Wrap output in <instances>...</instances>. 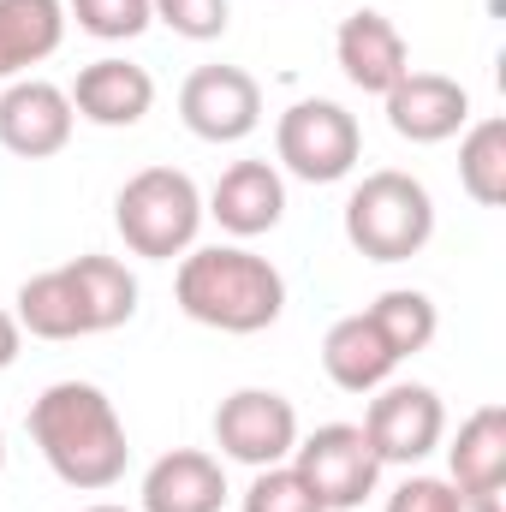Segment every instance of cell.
I'll return each mask as SVG.
<instances>
[{
  "instance_id": "cell-1",
  "label": "cell",
  "mask_w": 506,
  "mask_h": 512,
  "mask_svg": "<svg viewBox=\"0 0 506 512\" xmlns=\"http://www.w3.org/2000/svg\"><path fill=\"white\" fill-rule=\"evenodd\" d=\"M30 441L66 489H114L126 477V423L96 382H54L30 405Z\"/></svg>"
},
{
  "instance_id": "cell-2",
  "label": "cell",
  "mask_w": 506,
  "mask_h": 512,
  "mask_svg": "<svg viewBox=\"0 0 506 512\" xmlns=\"http://www.w3.org/2000/svg\"><path fill=\"white\" fill-rule=\"evenodd\" d=\"M173 298L191 322L221 328V334H262L286 310V280L268 256L245 245H209V251L179 256Z\"/></svg>"
},
{
  "instance_id": "cell-3",
  "label": "cell",
  "mask_w": 506,
  "mask_h": 512,
  "mask_svg": "<svg viewBox=\"0 0 506 512\" xmlns=\"http://www.w3.org/2000/svg\"><path fill=\"white\" fill-rule=\"evenodd\" d=\"M114 221H120V239L149 262H173L197 245V227H203V191L191 173L179 167H143L131 173L114 197Z\"/></svg>"
},
{
  "instance_id": "cell-4",
  "label": "cell",
  "mask_w": 506,
  "mask_h": 512,
  "mask_svg": "<svg viewBox=\"0 0 506 512\" xmlns=\"http://www.w3.org/2000/svg\"><path fill=\"white\" fill-rule=\"evenodd\" d=\"M346 239L370 262H411L435 239V197L411 173L381 167L346 197Z\"/></svg>"
},
{
  "instance_id": "cell-5",
  "label": "cell",
  "mask_w": 506,
  "mask_h": 512,
  "mask_svg": "<svg viewBox=\"0 0 506 512\" xmlns=\"http://www.w3.org/2000/svg\"><path fill=\"white\" fill-rule=\"evenodd\" d=\"M274 155L286 161V173H298L304 185H334L358 167L364 155V131L340 102H298L280 114L274 126Z\"/></svg>"
},
{
  "instance_id": "cell-6",
  "label": "cell",
  "mask_w": 506,
  "mask_h": 512,
  "mask_svg": "<svg viewBox=\"0 0 506 512\" xmlns=\"http://www.w3.org/2000/svg\"><path fill=\"white\" fill-rule=\"evenodd\" d=\"M292 471L316 489V501L328 512H352L376 495L381 459L358 423H322L316 435L292 447Z\"/></svg>"
},
{
  "instance_id": "cell-7",
  "label": "cell",
  "mask_w": 506,
  "mask_h": 512,
  "mask_svg": "<svg viewBox=\"0 0 506 512\" xmlns=\"http://www.w3.org/2000/svg\"><path fill=\"white\" fill-rule=\"evenodd\" d=\"M215 447L251 471L268 465H286L292 447H298V411L292 399H280L274 387H239L221 399L215 411Z\"/></svg>"
},
{
  "instance_id": "cell-8",
  "label": "cell",
  "mask_w": 506,
  "mask_h": 512,
  "mask_svg": "<svg viewBox=\"0 0 506 512\" xmlns=\"http://www.w3.org/2000/svg\"><path fill=\"white\" fill-rule=\"evenodd\" d=\"M370 435L381 465H417L441 447V429H447V411H441V393L423 382H399L381 387L358 423Z\"/></svg>"
},
{
  "instance_id": "cell-9",
  "label": "cell",
  "mask_w": 506,
  "mask_h": 512,
  "mask_svg": "<svg viewBox=\"0 0 506 512\" xmlns=\"http://www.w3.org/2000/svg\"><path fill=\"white\" fill-rule=\"evenodd\" d=\"M179 120L203 143H239L262 126V90L245 66H197L179 84Z\"/></svg>"
},
{
  "instance_id": "cell-10",
  "label": "cell",
  "mask_w": 506,
  "mask_h": 512,
  "mask_svg": "<svg viewBox=\"0 0 506 512\" xmlns=\"http://www.w3.org/2000/svg\"><path fill=\"white\" fill-rule=\"evenodd\" d=\"M72 96L48 78H18L0 96V149L24 155V161H48L72 143Z\"/></svg>"
},
{
  "instance_id": "cell-11",
  "label": "cell",
  "mask_w": 506,
  "mask_h": 512,
  "mask_svg": "<svg viewBox=\"0 0 506 512\" xmlns=\"http://www.w3.org/2000/svg\"><path fill=\"white\" fill-rule=\"evenodd\" d=\"M465 120H471V96H465V84H453L441 72H405L387 90V126L405 143H447Z\"/></svg>"
},
{
  "instance_id": "cell-12",
  "label": "cell",
  "mask_w": 506,
  "mask_h": 512,
  "mask_svg": "<svg viewBox=\"0 0 506 512\" xmlns=\"http://www.w3.org/2000/svg\"><path fill=\"white\" fill-rule=\"evenodd\" d=\"M334 54H340V72L364 90V96H387L405 72H411V48L399 36V24L387 12H352L334 36Z\"/></svg>"
},
{
  "instance_id": "cell-13",
  "label": "cell",
  "mask_w": 506,
  "mask_h": 512,
  "mask_svg": "<svg viewBox=\"0 0 506 512\" xmlns=\"http://www.w3.org/2000/svg\"><path fill=\"white\" fill-rule=\"evenodd\" d=\"M221 221V233L233 239H256V233H274L280 215H286V179L268 167V161H233L215 191H209V209Z\"/></svg>"
},
{
  "instance_id": "cell-14",
  "label": "cell",
  "mask_w": 506,
  "mask_h": 512,
  "mask_svg": "<svg viewBox=\"0 0 506 512\" xmlns=\"http://www.w3.org/2000/svg\"><path fill=\"white\" fill-rule=\"evenodd\" d=\"M227 471L203 447H173L143 471V512H221Z\"/></svg>"
},
{
  "instance_id": "cell-15",
  "label": "cell",
  "mask_w": 506,
  "mask_h": 512,
  "mask_svg": "<svg viewBox=\"0 0 506 512\" xmlns=\"http://www.w3.org/2000/svg\"><path fill=\"white\" fill-rule=\"evenodd\" d=\"M66 96H72V114H84L90 126L120 131V126H137L155 108V78L143 66H131V60H90Z\"/></svg>"
},
{
  "instance_id": "cell-16",
  "label": "cell",
  "mask_w": 506,
  "mask_h": 512,
  "mask_svg": "<svg viewBox=\"0 0 506 512\" xmlns=\"http://www.w3.org/2000/svg\"><path fill=\"white\" fill-rule=\"evenodd\" d=\"M322 370H328V382L340 387V393H376L387 387V376L399 370V358H393V346L381 340V328L358 310V316H340L334 328H328V340H322Z\"/></svg>"
},
{
  "instance_id": "cell-17",
  "label": "cell",
  "mask_w": 506,
  "mask_h": 512,
  "mask_svg": "<svg viewBox=\"0 0 506 512\" xmlns=\"http://www.w3.org/2000/svg\"><path fill=\"white\" fill-rule=\"evenodd\" d=\"M453 489L459 495H501L506 489V411L483 405L459 423V441L447 447Z\"/></svg>"
},
{
  "instance_id": "cell-18",
  "label": "cell",
  "mask_w": 506,
  "mask_h": 512,
  "mask_svg": "<svg viewBox=\"0 0 506 512\" xmlns=\"http://www.w3.org/2000/svg\"><path fill=\"white\" fill-rule=\"evenodd\" d=\"M66 274L78 286L90 334H108V328H120V322L137 316V274L120 256H78V262H66Z\"/></svg>"
},
{
  "instance_id": "cell-19",
  "label": "cell",
  "mask_w": 506,
  "mask_h": 512,
  "mask_svg": "<svg viewBox=\"0 0 506 512\" xmlns=\"http://www.w3.org/2000/svg\"><path fill=\"white\" fill-rule=\"evenodd\" d=\"M66 36L60 0H0V78L48 60Z\"/></svg>"
},
{
  "instance_id": "cell-20",
  "label": "cell",
  "mask_w": 506,
  "mask_h": 512,
  "mask_svg": "<svg viewBox=\"0 0 506 512\" xmlns=\"http://www.w3.org/2000/svg\"><path fill=\"white\" fill-rule=\"evenodd\" d=\"M18 328H30L36 340H78V334H90V328H84L78 286H72L66 268L30 274V280L18 286Z\"/></svg>"
},
{
  "instance_id": "cell-21",
  "label": "cell",
  "mask_w": 506,
  "mask_h": 512,
  "mask_svg": "<svg viewBox=\"0 0 506 512\" xmlns=\"http://www.w3.org/2000/svg\"><path fill=\"white\" fill-rule=\"evenodd\" d=\"M459 185L483 209L506 203V120H477L465 131V143H459Z\"/></svg>"
},
{
  "instance_id": "cell-22",
  "label": "cell",
  "mask_w": 506,
  "mask_h": 512,
  "mask_svg": "<svg viewBox=\"0 0 506 512\" xmlns=\"http://www.w3.org/2000/svg\"><path fill=\"white\" fill-rule=\"evenodd\" d=\"M364 316L381 328V340L393 346V358H411V352H423V346L435 340V328H441V316H435L429 292H411V286H393V292H381Z\"/></svg>"
},
{
  "instance_id": "cell-23",
  "label": "cell",
  "mask_w": 506,
  "mask_h": 512,
  "mask_svg": "<svg viewBox=\"0 0 506 512\" xmlns=\"http://www.w3.org/2000/svg\"><path fill=\"white\" fill-rule=\"evenodd\" d=\"M72 6V18H78V30L84 36H96V42H131V36H143L149 30V0H66Z\"/></svg>"
},
{
  "instance_id": "cell-24",
  "label": "cell",
  "mask_w": 506,
  "mask_h": 512,
  "mask_svg": "<svg viewBox=\"0 0 506 512\" xmlns=\"http://www.w3.org/2000/svg\"><path fill=\"white\" fill-rule=\"evenodd\" d=\"M245 512H328V507L316 501V489L292 465H268V471H256V483L245 489Z\"/></svg>"
},
{
  "instance_id": "cell-25",
  "label": "cell",
  "mask_w": 506,
  "mask_h": 512,
  "mask_svg": "<svg viewBox=\"0 0 506 512\" xmlns=\"http://www.w3.org/2000/svg\"><path fill=\"white\" fill-rule=\"evenodd\" d=\"M149 12L185 42H215L227 30V0H149Z\"/></svg>"
},
{
  "instance_id": "cell-26",
  "label": "cell",
  "mask_w": 506,
  "mask_h": 512,
  "mask_svg": "<svg viewBox=\"0 0 506 512\" xmlns=\"http://www.w3.org/2000/svg\"><path fill=\"white\" fill-rule=\"evenodd\" d=\"M387 512H459V489L441 477H405L387 495Z\"/></svg>"
},
{
  "instance_id": "cell-27",
  "label": "cell",
  "mask_w": 506,
  "mask_h": 512,
  "mask_svg": "<svg viewBox=\"0 0 506 512\" xmlns=\"http://www.w3.org/2000/svg\"><path fill=\"white\" fill-rule=\"evenodd\" d=\"M12 364H18V316L0 310V370H12Z\"/></svg>"
},
{
  "instance_id": "cell-28",
  "label": "cell",
  "mask_w": 506,
  "mask_h": 512,
  "mask_svg": "<svg viewBox=\"0 0 506 512\" xmlns=\"http://www.w3.org/2000/svg\"><path fill=\"white\" fill-rule=\"evenodd\" d=\"M459 512H506L501 495H459Z\"/></svg>"
},
{
  "instance_id": "cell-29",
  "label": "cell",
  "mask_w": 506,
  "mask_h": 512,
  "mask_svg": "<svg viewBox=\"0 0 506 512\" xmlns=\"http://www.w3.org/2000/svg\"><path fill=\"white\" fill-rule=\"evenodd\" d=\"M84 512H126V507H84Z\"/></svg>"
},
{
  "instance_id": "cell-30",
  "label": "cell",
  "mask_w": 506,
  "mask_h": 512,
  "mask_svg": "<svg viewBox=\"0 0 506 512\" xmlns=\"http://www.w3.org/2000/svg\"><path fill=\"white\" fill-rule=\"evenodd\" d=\"M0 465H6V435H0Z\"/></svg>"
}]
</instances>
